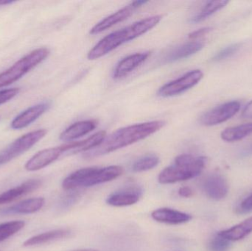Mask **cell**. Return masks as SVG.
Wrapping results in <instances>:
<instances>
[{
    "mask_svg": "<svg viewBox=\"0 0 252 251\" xmlns=\"http://www.w3.org/2000/svg\"><path fill=\"white\" fill-rule=\"evenodd\" d=\"M164 125L165 122L164 121L157 120L135 124L121 128L112 133L109 137L106 136L100 145L87 152L84 156L88 159L98 157L131 145L155 134L162 128Z\"/></svg>",
    "mask_w": 252,
    "mask_h": 251,
    "instance_id": "obj_1",
    "label": "cell"
},
{
    "mask_svg": "<svg viewBox=\"0 0 252 251\" xmlns=\"http://www.w3.org/2000/svg\"><path fill=\"white\" fill-rule=\"evenodd\" d=\"M159 15L145 18L135 22L124 29L115 31L102 38L87 55L89 60H96L109 54L126 42L132 41L155 28L160 21Z\"/></svg>",
    "mask_w": 252,
    "mask_h": 251,
    "instance_id": "obj_2",
    "label": "cell"
},
{
    "mask_svg": "<svg viewBox=\"0 0 252 251\" xmlns=\"http://www.w3.org/2000/svg\"><path fill=\"white\" fill-rule=\"evenodd\" d=\"M205 165L206 159L203 156L179 155L173 165L160 172L158 181L161 184H171L192 179L202 172Z\"/></svg>",
    "mask_w": 252,
    "mask_h": 251,
    "instance_id": "obj_3",
    "label": "cell"
},
{
    "mask_svg": "<svg viewBox=\"0 0 252 251\" xmlns=\"http://www.w3.org/2000/svg\"><path fill=\"white\" fill-rule=\"evenodd\" d=\"M50 50L41 47L28 53L14 64L0 73V88L14 84L27 73L42 63L50 56Z\"/></svg>",
    "mask_w": 252,
    "mask_h": 251,
    "instance_id": "obj_4",
    "label": "cell"
},
{
    "mask_svg": "<svg viewBox=\"0 0 252 251\" xmlns=\"http://www.w3.org/2000/svg\"><path fill=\"white\" fill-rule=\"evenodd\" d=\"M47 131L45 129H38L31 131L18 138L8 146L0 151V167L11 162L25 152L33 147L40 140L42 139Z\"/></svg>",
    "mask_w": 252,
    "mask_h": 251,
    "instance_id": "obj_5",
    "label": "cell"
},
{
    "mask_svg": "<svg viewBox=\"0 0 252 251\" xmlns=\"http://www.w3.org/2000/svg\"><path fill=\"white\" fill-rule=\"evenodd\" d=\"M204 73L200 69L189 71L180 78L164 84L158 89V95L170 97L190 89L202 80Z\"/></svg>",
    "mask_w": 252,
    "mask_h": 251,
    "instance_id": "obj_6",
    "label": "cell"
},
{
    "mask_svg": "<svg viewBox=\"0 0 252 251\" xmlns=\"http://www.w3.org/2000/svg\"><path fill=\"white\" fill-rule=\"evenodd\" d=\"M241 109V103L238 101H231L220 105L209 111L200 118L201 125L205 126H214L223 123L235 116Z\"/></svg>",
    "mask_w": 252,
    "mask_h": 251,
    "instance_id": "obj_7",
    "label": "cell"
},
{
    "mask_svg": "<svg viewBox=\"0 0 252 251\" xmlns=\"http://www.w3.org/2000/svg\"><path fill=\"white\" fill-rule=\"evenodd\" d=\"M148 2V1H144V0L132 1L130 4H127L125 7L120 9L118 11L112 13L110 16H107L98 23L96 24L90 30V34L96 35V34L100 33L103 31L115 26L117 24L124 22L132 16L137 9Z\"/></svg>",
    "mask_w": 252,
    "mask_h": 251,
    "instance_id": "obj_8",
    "label": "cell"
},
{
    "mask_svg": "<svg viewBox=\"0 0 252 251\" xmlns=\"http://www.w3.org/2000/svg\"><path fill=\"white\" fill-rule=\"evenodd\" d=\"M63 153H65L64 144L44 149L38 152L26 162L25 169L29 172H35L44 169L58 160Z\"/></svg>",
    "mask_w": 252,
    "mask_h": 251,
    "instance_id": "obj_9",
    "label": "cell"
},
{
    "mask_svg": "<svg viewBox=\"0 0 252 251\" xmlns=\"http://www.w3.org/2000/svg\"><path fill=\"white\" fill-rule=\"evenodd\" d=\"M202 189L209 198L220 200L229 193V184L226 178L219 173H212L203 181Z\"/></svg>",
    "mask_w": 252,
    "mask_h": 251,
    "instance_id": "obj_10",
    "label": "cell"
},
{
    "mask_svg": "<svg viewBox=\"0 0 252 251\" xmlns=\"http://www.w3.org/2000/svg\"><path fill=\"white\" fill-rule=\"evenodd\" d=\"M50 107L48 102H43L28 108L13 119L10 123V128L13 130H21L31 125L32 122L42 116Z\"/></svg>",
    "mask_w": 252,
    "mask_h": 251,
    "instance_id": "obj_11",
    "label": "cell"
},
{
    "mask_svg": "<svg viewBox=\"0 0 252 251\" xmlns=\"http://www.w3.org/2000/svg\"><path fill=\"white\" fill-rule=\"evenodd\" d=\"M150 55L151 53L149 52H144V53H134L124 57L117 64L114 70L113 78L118 80L127 76L138 66L143 63L148 58Z\"/></svg>",
    "mask_w": 252,
    "mask_h": 251,
    "instance_id": "obj_12",
    "label": "cell"
},
{
    "mask_svg": "<svg viewBox=\"0 0 252 251\" xmlns=\"http://www.w3.org/2000/svg\"><path fill=\"white\" fill-rule=\"evenodd\" d=\"M151 218L157 222L168 225H181L192 219V216L189 214L170 208H161L153 211Z\"/></svg>",
    "mask_w": 252,
    "mask_h": 251,
    "instance_id": "obj_13",
    "label": "cell"
},
{
    "mask_svg": "<svg viewBox=\"0 0 252 251\" xmlns=\"http://www.w3.org/2000/svg\"><path fill=\"white\" fill-rule=\"evenodd\" d=\"M41 181L38 179H31L22 183L17 187L10 189L0 194V205L11 203L22 196L35 191L41 186Z\"/></svg>",
    "mask_w": 252,
    "mask_h": 251,
    "instance_id": "obj_14",
    "label": "cell"
},
{
    "mask_svg": "<svg viewBox=\"0 0 252 251\" xmlns=\"http://www.w3.org/2000/svg\"><path fill=\"white\" fill-rule=\"evenodd\" d=\"M141 197V190L138 188H127L110 195L106 199L109 206L124 207L136 204Z\"/></svg>",
    "mask_w": 252,
    "mask_h": 251,
    "instance_id": "obj_15",
    "label": "cell"
},
{
    "mask_svg": "<svg viewBox=\"0 0 252 251\" xmlns=\"http://www.w3.org/2000/svg\"><path fill=\"white\" fill-rule=\"evenodd\" d=\"M97 122L94 119L80 121L66 128L60 135L62 141H71L90 134L95 129Z\"/></svg>",
    "mask_w": 252,
    "mask_h": 251,
    "instance_id": "obj_16",
    "label": "cell"
},
{
    "mask_svg": "<svg viewBox=\"0 0 252 251\" xmlns=\"http://www.w3.org/2000/svg\"><path fill=\"white\" fill-rule=\"evenodd\" d=\"M123 173H124L123 167L117 165L103 168L96 167L95 171L89 180L86 187H94V186L114 181L121 176Z\"/></svg>",
    "mask_w": 252,
    "mask_h": 251,
    "instance_id": "obj_17",
    "label": "cell"
},
{
    "mask_svg": "<svg viewBox=\"0 0 252 251\" xmlns=\"http://www.w3.org/2000/svg\"><path fill=\"white\" fill-rule=\"evenodd\" d=\"M45 203L44 197H32L26 199L13 205L3 211L4 215H30L35 213L42 209Z\"/></svg>",
    "mask_w": 252,
    "mask_h": 251,
    "instance_id": "obj_18",
    "label": "cell"
},
{
    "mask_svg": "<svg viewBox=\"0 0 252 251\" xmlns=\"http://www.w3.org/2000/svg\"><path fill=\"white\" fill-rule=\"evenodd\" d=\"M204 44L201 41H190L179 45L169 52L164 57L166 63L178 61L193 56L204 48Z\"/></svg>",
    "mask_w": 252,
    "mask_h": 251,
    "instance_id": "obj_19",
    "label": "cell"
},
{
    "mask_svg": "<svg viewBox=\"0 0 252 251\" xmlns=\"http://www.w3.org/2000/svg\"><path fill=\"white\" fill-rule=\"evenodd\" d=\"M71 231L66 228H59V229L52 230L47 231L38 235L33 236L31 238L28 239L23 246L25 247H32V246H41V245L47 244L51 242L56 240H62V239L67 238L71 235Z\"/></svg>",
    "mask_w": 252,
    "mask_h": 251,
    "instance_id": "obj_20",
    "label": "cell"
},
{
    "mask_svg": "<svg viewBox=\"0 0 252 251\" xmlns=\"http://www.w3.org/2000/svg\"><path fill=\"white\" fill-rule=\"evenodd\" d=\"M94 169V167H86L75 171L63 180L62 188L65 191L70 192L80 187H85Z\"/></svg>",
    "mask_w": 252,
    "mask_h": 251,
    "instance_id": "obj_21",
    "label": "cell"
},
{
    "mask_svg": "<svg viewBox=\"0 0 252 251\" xmlns=\"http://www.w3.org/2000/svg\"><path fill=\"white\" fill-rule=\"evenodd\" d=\"M252 233V217L232 228L219 231L218 234L230 242L239 241Z\"/></svg>",
    "mask_w": 252,
    "mask_h": 251,
    "instance_id": "obj_22",
    "label": "cell"
},
{
    "mask_svg": "<svg viewBox=\"0 0 252 251\" xmlns=\"http://www.w3.org/2000/svg\"><path fill=\"white\" fill-rule=\"evenodd\" d=\"M106 137V133L105 131H99L87 138V139L81 141H75L73 148L68 153L69 154H76L81 152L90 151L100 145Z\"/></svg>",
    "mask_w": 252,
    "mask_h": 251,
    "instance_id": "obj_23",
    "label": "cell"
},
{
    "mask_svg": "<svg viewBox=\"0 0 252 251\" xmlns=\"http://www.w3.org/2000/svg\"><path fill=\"white\" fill-rule=\"evenodd\" d=\"M252 134V122L226 128L221 133V139L228 142L239 141Z\"/></svg>",
    "mask_w": 252,
    "mask_h": 251,
    "instance_id": "obj_24",
    "label": "cell"
},
{
    "mask_svg": "<svg viewBox=\"0 0 252 251\" xmlns=\"http://www.w3.org/2000/svg\"><path fill=\"white\" fill-rule=\"evenodd\" d=\"M228 3H229V1H226V0H215V1H208L201 9V11L191 19V22L198 23V22L206 20L212 15L217 13L218 11L226 7Z\"/></svg>",
    "mask_w": 252,
    "mask_h": 251,
    "instance_id": "obj_25",
    "label": "cell"
},
{
    "mask_svg": "<svg viewBox=\"0 0 252 251\" xmlns=\"http://www.w3.org/2000/svg\"><path fill=\"white\" fill-rule=\"evenodd\" d=\"M159 158L154 154L146 155L133 162L131 167L133 172H142L151 170L159 164Z\"/></svg>",
    "mask_w": 252,
    "mask_h": 251,
    "instance_id": "obj_26",
    "label": "cell"
},
{
    "mask_svg": "<svg viewBox=\"0 0 252 251\" xmlns=\"http://www.w3.org/2000/svg\"><path fill=\"white\" fill-rule=\"evenodd\" d=\"M25 225V223L22 221H10L0 224V243L17 234Z\"/></svg>",
    "mask_w": 252,
    "mask_h": 251,
    "instance_id": "obj_27",
    "label": "cell"
},
{
    "mask_svg": "<svg viewBox=\"0 0 252 251\" xmlns=\"http://www.w3.org/2000/svg\"><path fill=\"white\" fill-rule=\"evenodd\" d=\"M231 242L219 234H215L209 242V251H228L231 247Z\"/></svg>",
    "mask_w": 252,
    "mask_h": 251,
    "instance_id": "obj_28",
    "label": "cell"
},
{
    "mask_svg": "<svg viewBox=\"0 0 252 251\" xmlns=\"http://www.w3.org/2000/svg\"><path fill=\"white\" fill-rule=\"evenodd\" d=\"M242 43H235V44H230L227 47L220 50L214 56H213L212 60L215 62L221 61V60H226L228 57H232V56L238 53L240 49L242 47Z\"/></svg>",
    "mask_w": 252,
    "mask_h": 251,
    "instance_id": "obj_29",
    "label": "cell"
},
{
    "mask_svg": "<svg viewBox=\"0 0 252 251\" xmlns=\"http://www.w3.org/2000/svg\"><path fill=\"white\" fill-rule=\"evenodd\" d=\"M20 89L19 88H6L0 90V106L7 103L14 98L19 94Z\"/></svg>",
    "mask_w": 252,
    "mask_h": 251,
    "instance_id": "obj_30",
    "label": "cell"
},
{
    "mask_svg": "<svg viewBox=\"0 0 252 251\" xmlns=\"http://www.w3.org/2000/svg\"><path fill=\"white\" fill-rule=\"evenodd\" d=\"M252 211V194L248 197H246L238 206L236 209V212L238 214H247L250 213Z\"/></svg>",
    "mask_w": 252,
    "mask_h": 251,
    "instance_id": "obj_31",
    "label": "cell"
},
{
    "mask_svg": "<svg viewBox=\"0 0 252 251\" xmlns=\"http://www.w3.org/2000/svg\"><path fill=\"white\" fill-rule=\"evenodd\" d=\"M212 29H213L212 28H209V27L201 28V29H198L197 30L190 32L188 37L190 39H195V38H200V37L203 36V35H207L210 31H212Z\"/></svg>",
    "mask_w": 252,
    "mask_h": 251,
    "instance_id": "obj_32",
    "label": "cell"
},
{
    "mask_svg": "<svg viewBox=\"0 0 252 251\" xmlns=\"http://www.w3.org/2000/svg\"><path fill=\"white\" fill-rule=\"evenodd\" d=\"M179 195L181 197L189 198V197H192L193 192H192V189L189 188V187H182L179 190Z\"/></svg>",
    "mask_w": 252,
    "mask_h": 251,
    "instance_id": "obj_33",
    "label": "cell"
},
{
    "mask_svg": "<svg viewBox=\"0 0 252 251\" xmlns=\"http://www.w3.org/2000/svg\"><path fill=\"white\" fill-rule=\"evenodd\" d=\"M242 117L245 119H252V100L245 106L243 110Z\"/></svg>",
    "mask_w": 252,
    "mask_h": 251,
    "instance_id": "obj_34",
    "label": "cell"
},
{
    "mask_svg": "<svg viewBox=\"0 0 252 251\" xmlns=\"http://www.w3.org/2000/svg\"><path fill=\"white\" fill-rule=\"evenodd\" d=\"M241 158L250 157L252 156V143L244 149L240 153Z\"/></svg>",
    "mask_w": 252,
    "mask_h": 251,
    "instance_id": "obj_35",
    "label": "cell"
},
{
    "mask_svg": "<svg viewBox=\"0 0 252 251\" xmlns=\"http://www.w3.org/2000/svg\"><path fill=\"white\" fill-rule=\"evenodd\" d=\"M14 2H16V1L13 0H0V5H8Z\"/></svg>",
    "mask_w": 252,
    "mask_h": 251,
    "instance_id": "obj_36",
    "label": "cell"
},
{
    "mask_svg": "<svg viewBox=\"0 0 252 251\" xmlns=\"http://www.w3.org/2000/svg\"><path fill=\"white\" fill-rule=\"evenodd\" d=\"M71 251H96L94 249H78V250H74Z\"/></svg>",
    "mask_w": 252,
    "mask_h": 251,
    "instance_id": "obj_37",
    "label": "cell"
}]
</instances>
